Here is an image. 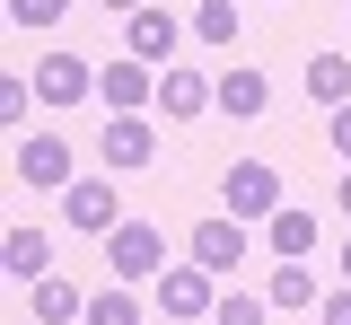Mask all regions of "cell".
<instances>
[{
  "instance_id": "cell-12",
  "label": "cell",
  "mask_w": 351,
  "mask_h": 325,
  "mask_svg": "<svg viewBox=\"0 0 351 325\" xmlns=\"http://www.w3.org/2000/svg\"><path fill=\"white\" fill-rule=\"evenodd\" d=\"M202 106H219V88H202V80H193L184 62H176V71H158V115H176V123H193Z\"/></svg>"
},
{
  "instance_id": "cell-16",
  "label": "cell",
  "mask_w": 351,
  "mask_h": 325,
  "mask_svg": "<svg viewBox=\"0 0 351 325\" xmlns=\"http://www.w3.org/2000/svg\"><path fill=\"white\" fill-rule=\"evenodd\" d=\"M71 317H88V299H80L62 273H44V281H36V325H71Z\"/></svg>"
},
{
  "instance_id": "cell-1",
  "label": "cell",
  "mask_w": 351,
  "mask_h": 325,
  "mask_svg": "<svg viewBox=\"0 0 351 325\" xmlns=\"http://www.w3.org/2000/svg\"><path fill=\"white\" fill-rule=\"evenodd\" d=\"M219 211H228V220H272V211H281V167L237 158V167L219 176Z\"/></svg>"
},
{
  "instance_id": "cell-3",
  "label": "cell",
  "mask_w": 351,
  "mask_h": 325,
  "mask_svg": "<svg viewBox=\"0 0 351 325\" xmlns=\"http://www.w3.org/2000/svg\"><path fill=\"white\" fill-rule=\"evenodd\" d=\"M62 220L88 229V237H114L123 229V193L106 185V176H80V185H62Z\"/></svg>"
},
{
  "instance_id": "cell-9",
  "label": "cell",
  "mask_w": 351,
  "mask_h": 325,
  "mask_svg": "<svg viewBox=\"0 0 351 325\" xmlns=\"http://www.w3.org/2000/svg\"><path fill=\"white\" fill-rule=\"evenodd\" d=\"M158 158V132L141 115H106V167H149Z\"/></svg>"
},
{
  "instance_id": "cell-15",
  "label": "cell",
  "mask_w": 351,
  "mask_h": 325,
  "mask_svg": "<svg viewBox=\"0 0 351 325\" xmlns=\"http://www.w3.org/2000/svg\"><path fill=\"white\" fill-rule=\"evenodd\" d=\"M307 97H316V106H343L351 97V62L343 53H307Z\"/></svg>"
},
{
  "instance_id": "cell-2",
  "label": "cell",
  "mask_w": 351,
  "mask_h": 325,
  "mask_svg": "<svg viewBox=\"0 0 351 325\" xmlns=\"http://www.w3.org/2000/svg\"><path fill=\"white\" fill-rule=\"evenodd\" d=\"M97 246H106V264H114L123 281H158V273H167V237L149 229V220H123V229L97 237Z\"/></svg>"
},
{
  "instance_id": "cell-28",
  "label": "cell",
  "mask_w": 351,
  "mask_h": 325,
  "mask_svg": "<svg viewBox=\"0 0 351 325\" xmlns=\"http://www.w3.org/2000/svg\"><path fill=\"white\" fill-rule=\"evenodd\" d=\"M237 9H263V0H237Z\"/></svg>"
},
{
  "instance_id": "cell-8",
  "label": "cell",
  "mask_w": 351,
  "mask_h": 325,
  "mask_svg": "<svg viewBox=\"0 0 351 325\" xmlns=\"http://www.w3.org/2000/svg\"><path fill=\"white\" fill-rule=\"evenodd\" d=\"M36 97L44 106H80V97H97V71H88L80 53H44L36 62Z\"/></svg>"
},
{
  "instance_id": "cell-20",
  "label": "cell",
  "mask_w": 351,
  "mask_h": 325,
  "mask_svg": "<svg viewBox=\"0 0 351 325\" xmlns=\"http://www.w3.org/2000/svg\"><path fill=\"white\" fill-rule=\"evenodd\" d=\"M71 0H9V27H62Z\"/></svg>"
},
{
  "instance_id": "cell-10",
  "label": "cell",
  "mask_w": 351,
  "mask_h": 325,
  "mask_svg": "<svg viewBox=\"0 0 351 325\" xmlns=\"http://www.w3.org/2000/svg\"><path fill=\"white\" fill-rule=\"evenodd\" d=\"M0 264H9V281H44L53 273V237L44 229H0Z\"/></svg>"
},
{
  "instance_id": "cell-25",
  "label": "cell",
  "mask_w": 351,
  "mask_h": 325,
  "mask_svg": "<svg viewBox=\"0 0 351 325\" xmlns=\"http://www.w3.org/2000/svg\"><path fill=\"white\" fill-rule=\"evenodd\" d=\"M334 202H343V220H351V167H343V185H334Z\"/></svg>"
},
{
  "instance_id": "cell-19",
  "label": "cell",
  "mask_w": 351,
  "mask_h": 325,
  "mask_svg": "<svg viewBox=\"0 0 351 325\" xmlns=\"http://www.w3.org/2000/svg\"><path fill=\"white\" fill-rule=\"evenodd\" d=\"M193 36H202V45H228V36H237V0H202V9H193Z\"/></svg>"
},
{
  "instance_id": "cell-11",
  "label": "cell",
  "mask_w": 351,
  "mask_h": 325,
  "mask_svg": "<svg viewBox=\"0 0 351 325\" xmlns=\"http://www.w3.org/2000/svg\"><path fill=\"white\" fill-rule=\"evenodd\" d=\"M132 62H149V71H158V62H167L176 53V9H132Z\"/></svg>"
},
{
  "instance_id": "cell-7",
  "label": "cell",
  "mask_w": 351,
  "mask_h": 325,
  "mask_svg": "<svg viewBox=\"0 0 351 325\" xmlns=\"http://www.w3.org/2000/svg\"><path fill=\"white\" fill-rule=\"evenodd\" d=\"M193 264H202V273H237V264H246V220H228V211L193 220Z\"/></svg>"
},
{
  "instance_id": "cell-17",
  "label": "cell",
  "mask_w": 351,
  "mask_h": 325,
  "mask_svg": "<svg viewBox=\"0 0 351 325\" xmlns=\"http://www.w3.org/2000/svg\"><path fill=\"white\" fill-rule=\"evenodd\" d=\"M263 299H272V308H316V273H307V264H281Z\"/></svg>"
},
{
  "instance_id": "cell-4",
  "label": "cell",
  "mask_w": 351,
  "mask_h": 325,
  "mask_svg": "<svg viewBox=\"0 0 351 325\" xmlns=\"http://www.w3.org/2000/svg\"><path fill=\"white\" fill-rule=\"evenodd\" d=\"M158 317H167V325H184V317H219V299H211V273H202L193 255L158 273Z\"/></svg>"
},
{
  "instance_id": "cell-24",
  "label": "cell",
  "mask_w": 351,
  "mask_h": 325,
  "mask_svg": "<svg viewBox=\"0 0 351 325\" xmlns=\"http://www.w3.org/2000/svg\"><path fill=\"white\" fill-rule=\"evenodd\" d=\"M325 141H334V149L351 158V106H334V123H325Z\"/></svg>"
},
{
  "instance_id": "cell-18",
  "label": "cell",
  "mask_w": 351,
  "mask_h": 325,
  "mask_svg": "<svg viewBox=\"0 0 351 325\" xmlns=\"http://www.w3.org/2000/svg\"><path fill=\"white\" fill-rule=\"evenodd\" d=\"M80 325H141V299H132V290H97Z\"/></svg>"
},
{
  "instance_id": "cell-22",
  "label": "cell",
  "mask_w": 351,
  "mask_h": 325,
  "mask_svg": "<svg viewBox=\"0 0 351 325\" xmlns=\"http://www.w3.org/2000/svg\"><path fill=\"white\" fill-rule=\"evenodd\" d=\"M263 308H272V299H255V290H237V299H219V325H263Z\"/></svg>"
},
{
  "instance_id": "cell-23",
  "label": "cell",
  "mask_w": 351,
  "mask_h": 325,
  "mask_svg": "<svg viewBox=\"0 0 351 325\" xmlns=\"http://www.w3.org/2000/svg\"><path fill=\"white\" fill-rule=\"evenodd\" d=\"M316 325H351V281H343V290H325V299H316Z\"/></svg>"
},
{
  "instance_id": "cell-14",
  "label": "cell",
  "mask_w": 351,
  "mask_h": 325,
  "mask_svg": "<svg viewBox=\"0 0 351 325\" xmlns=\"http://www.w3.org/2000/svg\"><path fill=\"white\" fill-rule=\"evenodd\" d=\"M263 229H272V255H281V264H299L307 246H316V211H290V202H281Z\"/></svg>"
},
{
  "instance_id": "cell-27",
  "label": "cell",
  "mask_w": 351,
  "mask_h": 325,
  "mask_svg": "<svg viewBox=\"0 0 351 325\" xmlns=\"http://www.w3.org/2000/svg\"><path fill=\"white\" fill-rule=\"evenodd\" d=\"M343 281H351V237H343Z\"/></svg>"
},
{
  "instance_id": "cell-21",
  "label": "cell",
  "mask_w": 351,
  "mask_h": 325,
  "mask_svg": "<svg viewBox=\"0 0 351 325\" xmlns=\"http://www.w3.org/2000/svg\"><path fill=\"white\" fill-rule=\"evenodd\" d=\"M27 97H36V80L9 71V80H0V123H27Z\"/></svg>"
},
{
  "instance_id": "cell-13",
  "label": "cell",
  "mask_w": 351,
  "mask_h": 325,
  "mask_svg": "<svg viewBox=\"0 0 351 325\" xmlns=\"http://www.w3.org/2000/svg\"><path fill=\"white\" fill-rule=\"evenodd\" d=\"M263 106H272V80H263L255 62H246V71H228V80H219V115H237V123H255Z\"/></svg>"
},
{
  "instance_id": "cell-5",
  "label": "cell",
  "mask_w": 351,
  "mask_h": 325,
  "mask_svg": "<svg viewBox=\"0 0 351 325\" xmlns=\"http://www.w3.org/2000/svg\"><path fill=\"white\" fill-rule=\"evenodd\" d=\"M9 176H18V185H80V176H71V141L62 132H27L18 158H9Z\"/></svg>"
},
{
  "instance_id": "cell-6",
  "label": "cell",
  "mask_w": 351,
  "mask_h": 325,
  "mask_svg": "<svg viewBox=\"0 0 351 325\" xmlns=\"http://www.w3.org/2000/svg\"><path fill=\"white\" fill-rule=\"evenodd\" d=\"M97 97H106V115H141V106H158V71L123 53V62L97 71Z\"/></svg>"
},
{
  "instance_id": "cell-26",
  "label": "cell",
  "mask_w": 351,
  "mask_h": 325,
  "mask_svg": "<svg viewBox=\"0 0 351 325\" xmlns=\"http://www.w3.org/2000/svg\"><path fill=\"white\" fill-rule=\"evenodd\" d=\"M97 9H141V0H97Z\"/></svg>"
}]
</instances>
